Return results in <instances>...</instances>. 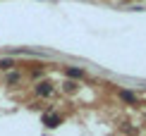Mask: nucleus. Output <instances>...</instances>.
<instances>
[{"instance_id": "f257e3e1", "label": "nucleus", "mask_w": 146, "mask_h": 136, "mask_svg": "<svg viewBox=\"0 0 146 136\" xmlns=\"http://www.w3.org/2000/svg\"><path fill=\"white\" fill-rule=\"evenodd\" d=\"M36 96H41V98H48V96H53V84H48V81H41L38 86H36Z\"/></svg>"}, {"instance_id": "f03ea898", "label": "nucleus", "mask_w": 146, "mask_h": 136, "mask_svg": "<svg viewBox=\"0 0 146 136\" xmlns=\"http://www.w3.org/2000/svg\"><path fill=\"white\" fill-rule=\"evenodd\" d=\"M65 74H67L72 81H74V79H82V77H84V72L79 69V67H67V69H65Z\"/></svg>"}, {"instance_id": "7ed1b4c3", "label": "nucleus", "mask_w": 146, "mask_h": 136, "mask_svg": "<svg viewBox=\"0 0 146 136\" xmlns=\"http://www.w3.org/2000/svg\"><path fill=\"white\" fill-rule=\"evenodd\" d=\"M43 122H46V127H50V129H53V127H58V124H60V115H46V117H43Z\"/></svg>"}, {"instance_id": "20e7f679", "label": "nucleus", "mask_w": 146, "mask_h": 136, "mask_svg": "<svg viewBox=\"0 0 146 136\" xmlns=\"http://www.w3.org/2000/svg\"><path fill=\"white\" fill-rule=\"evenodd\" d=\"M120 98H122L125 103H137V96L132 93V91H120Z\"/></svg>"}, {"instance_id": "39448f33", "label": "nucleus", "mask_w": 146, "mask_h": 136, "mask_svg": "<svg viewBox=\"0 0 146 136\" xmlns=\"http://www.w3.org/2000/svg\"><path fill=\"white\" fill-rule=\"evenodd\" d=\"M12 67H15V60H10V57L0 60V69H12Z\"/></svg>"}, {"instance_id": "423d86ee", "label": "nucleus", "mask_w": 146, "mask_h": 136, "mask_svg": "<svg viewBox=\"0 0 146 136\" xmlns=\"http://www.w3.org/2000/svg\"><path fill=\"white\" fill-rule=\"evenodd\" d=\"M65 91H67V93H74L77 91V81H65Z\"/></svg>"}, {"instance_id": "0eeeda50", "label": "nucleus", "mask_w": 146, "mask_h": 136, "mask_svg": "<svg viewBox=\"0 0 146 136\" xmlns=\"http://www.w3.org/2000/svg\"><path fill=\"white\" fill-rule=\"evenodd\" d=\"M17 81H19V74H17V72L7 74V84H17Z\"/></svg>"}]
</instances>
